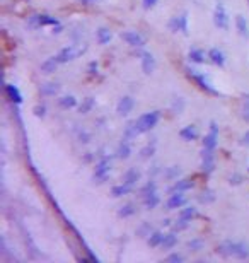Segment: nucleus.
<instances>
[{"label":"nucleus","instance_id":"obj_1","mask_svg":"<svg viewBox=\"0 0 249 263\" xmlns=\"http://www.w3.org/2000/svg\"><path fill=\"white\" fill-rule=\"evenodd\" d=\"M217 251L224 256H232V258H239V260H246V258H249V244L242 243V241H225L217 248Z\"/></svg>","mask_w":249,"mask_h":263},{"label":"nucleus","instance_id":"obj_2","mask_svg":"<svg viewBox=\"0 0 249 263\" xmlns=\"http://www.w3.org/2000/svg\"><path fill=\"white\" fill-rule=\"evenodd\" d=\"M161 120V113L159 111H148V113H143L135 120V125H137V130L138 133H147L151 132L152 128L157 127Z\"/></svg>","mask_w":249,"mask_h":263},{"label":"nucleus","instance_id":"obj_3","mask_svg":"<svg viewBox=\"0 0 249 263\" xmlns=\"http://www.w3.org/2000/svg\"><path fill=\"white\" fill-rule=\"evenodd\" d=\"M214 24L215 28H219L222 31H227L230 26V19H229V12L225 9L224 4H217L214 9Z\"/></svg>","mask_w":249,"mask_h":263},{"label":"nucleus","instance_id":"obj_4","mask_svg":"<svg viewBox=\"0 0 249 263\" xmlns=\"http://www.w3.org/2000/svg\"><path fill=\"white\" fill-rule=\"evenodd\" d=\"M111 173V159L108 155H103L101 159L96 163V169H94V180L96 183H104L108 180Z\"/></svg>","mask_w":249,"mask_h":263},{"label":"nucleus","instance_id":"obj_5","mask_svg":"<svg viewBox=\"0 0 249 263\" xmlns=\"http://www.w3.org/2000/svg\"><path fill=\"white\" fill-rule=\"evenodd\" d=\"M188 75L189 77L193 79L194 82L198 84V87L200 89H203V91L205 92H208V94H214V96H217L219 94V91H217V89L212 86V82L208 81V79L205 77V74H198L196 70H193V69H188Z\"/></svg>","mask_w":249,"mask_h":263},{"label":"nucleus","instance_id":"obj_6","mask_svg":"<svg viewBox=\"0 0 249 263\" xmlns=\"http://www.w3.org/2000/svg\"><path fill=\"white\" fill-rule=\"evenodd\" d=\"M214 169H215L214 150L203 147V150H202V171L205 173V175H210V173H214Z\"/></svg>","mask_w":249,"mask_h":263},{"label":"nucleus","instance_id":"obj_7","mask_svg":"<svg viewBox=\"0 0 249 263\" xmlns=\"http://www.w3.org/2000/svg\"><path fill=\"white\" fill-rule=\"evenodd\" d=\"M217 144H219V125L215 122H210V130H208L205 139H203V147L215 150Z\"/></svg>","mask_w":249,"mask_h":263},{"label":"nucleus","instance_id":"obj_8","mask_svg":"<svg viewBox=\"0 0 249 263\" xmlns=\"http://www.w3.org/2000/svg\"><path fill=\"white\" fill-rule=\"evenodd\" d=\"M80 53H82V50H77L75 46H65L57 53V59L60 64H69V62L75 60L77 55H80Z\"/></svg>","mask_w":249,"mask_h":263},{"label":"nucleus","instance_id":"obj_9","mask_svg":"<svg viewBox=\"0 0 249 263\" xmlns=\"http://www.w3.org/2000/svg\"><path fill=\"white\" fill-rule=\"evenodd\" d=\"M121 39H125L133 48H140L145 44V38L140 33H137V31H125V33H121Z\"/></svg>","mask_w":249,"mask_h":263},{"label":"nucleus","instance_id":"obj_10","mask_svg":"<svg viewBox=\"0 0 249 263\" xmlns=\"http://www.w3.org/2000/svg\"><path fill=\"white\" fill-rule=\"evenodd\" d=\"M186 203V197H184V191H173L171 197L167 198L166 207L167 211H176V208H181Z\"/></svg>","mask_w":249,"mask_h":263},{"label":"nucleus","instance_id":"obj_11","mask_svg":"<svg viewBox=\"0 0 249 263\" xmlns=\"http://www.w3.org/2000/svg\"><path fill=\"white\" fill-rule=\"evenodd\" d=\"M133 106H135L133 97L132 96H123L120 101H118V104H116V113L120 115V117H126V115L132 113Z\"/></svg>","mask_w":249,"mask_h":263},{"label":"nucleus","instance_id":"obj_12","mask_svg":"<svg viewBox=\"0 0 249 263\" xmlns=\"http://www.w3.org/2000/svg\"><path fill=\"white\" fill-rule=\"evenodd\" d=\"M156 59L151 51H143L142 53V70L145 75H151L154 70H156Z\"/></svg>","mask_w":249,"mask_h":263},{"label":"nucleus","instance_id":"obj_13","mask_svg":"<svg viewBox=\"0 0 249 263\" xmlns=\"http://www.w3.org/2000/svg\"><path fill=\"white\" fill-rule=\"evenodd\" d=\"M132 140L128 139H123L120 142V145H118L116 149V157L118 159H128L130 155H132V144H130Z\"/></svg>","mask_w":249,"mask_h":263},{"label":"nucleus","instance_id":"obj_14","mask_svg":"<svg viewBox=\"0 0 249 263\" xmlns=\"http://www.w3.org/2000/svg\"><path fill=\"white\" fill-rule=\"evenodd\" d=\"M208 60L217 67H224L225 65V53L222 51L220 48H212V50L208 51Z\"/></svg>","mask_w":249,"mask_h":263},{"label":"nucleus","instance_id":"obj_15","mask_svg":"<svg viewBox=\"0 0 249 263\" xmlns=\"http://www.w3.org/2000/svg\"><path fill=\"white\" fill-rule=\"evenodd\" d=\"M140 181V171L138 169H135V168H130V169H126L125 171V175H123V183L125 185H128V186H137V183Z\"/></svg>","mask_w":249,"mask_h":263},{"label":"nucleus","instance_id":"obj_16","mask_svg":"<svg viewBox=\"0 0 249 263\" xmlns=\"http://www.w3.org/2000/svg\"><path fill=\"white\" fill-rule=\"evenodd\" d=\"M179 137L183 139L184 142H193L198 139V128L194 125H186L184 128H181L179 132Z\"/></svg>","mask_w":249,"mask_h":263},{"label":"nucleus","instance_id":"obj_17","mask_svg":"<svg viewBox=\"0 0 249 263\" xmlns=\"http://www.w3.org/2000/svg\"><path fill=\"white\" fill-rule=\"evenodd\" d=\"M193 186H194V181L189 180V178H183V180H176L174 185L171 186V193H173V191H188V190H191Z\"/></svg>","mask_w":249,"mask_h":263},{"label":"nucleus","instance_id":"obj_18","mask_svg":"<svg viewBox=\"0 0 249 263\" xmlns=\"http://www.w3.org/2000/svg\"><path fill=\"white\" fill-rule=\"evenodd\" d=\"M188 59L191 64H203V62L208 59V53L203 51L202 48H193V50H189L188 53Z\"/></svg>","mask_w":249,"mask_h":263},{"label":"nucleus","instance_id":"obj_19","mask_svg":"<svg viewBox=\"0 0 249 263\" xmlns=\"http://www.w3.org/2000/svg\"><path fill=\"white\" fill-rule=\"evenodd\" d=\"M6 94H7L9 99H11L12 102H16V104H21V102H22L21 91L17 89V86H14V84H7V86H6Z\"/></svg>","mask_w":249,"mask_h":263},{"label":"nucleus","instance_id":"obj_20","mask_svg":"<svg viewBox=\"0 0 249 263\" xmlns=\"http://www.w3.org/2000/svg\"><path fill=\"white\" fill-rule=\"evenodd\" d=\"M235 28H237V33L241 34L242 38H249V24L244 16L235 17Z\"/></svg>","mask_w":249,"mask_h":263},{"label":"nucleus","instance_id":"obj_21","mask_svg":"<svg viewBox=\"0 0 249 263\" xmlns=\"http://www.w3.org/2000/svg\"><path fill=\"white\" fill-rule=\"evenodd\" d=\"M58 64H60V62H58V59H57V55L55 57H49V59H46L41 64V70L44 74H53L57 70V67H58Z\"/></svg>","mask_w":249,"mask_h":263},{"label":"nucleus","instance_id":"obj_22","mask_svg":"<svg viewBox=\"0 0 249 263\" xmlns=\"http://www.w3.org/2000/svg\"><path fill=\"white\" fill-rule=\"evenodd\" d=\"M164 233L162 231H152V234L148 236L147 238V243H148V246H152V248H157V246H161L162 241H164Z\"/></svg>","mask_w":249,"mask_h":263},{"label":"nucleus","instance_id":"obj_23","mask_svg":"<svg viewBox=\"0 0 249 263\" xmlns=\"http://www.w3.org/2000/svg\"><path fill=\"white\" fill-rule=\"evenodd\" d=\"M159 202H161V198H159V195H157V191L148 193V195H143V205H145V208H148V211L156 208L157 205H159Z\"/></svg>","mask_w":249,"mask_h":263},{"label":"nucleus","instance_id":"obj_24","mask_svg":"<svg viewBox=\"0 0 249 263\" xmlns=\"http://www.w3.org/2000/svg\"><path fill=\"white\" fill-rule=\"evenodd\" d=\"M132 190H133L132 186H128V185H125V183H121V185L113 186V188H111V195L115 198H120V197H125V195H128Z\"/></svg>","mask_w":249,"mask_h":263},{"label":"nucleus","instance_id":"obj_25","mask_svg":"<svg viewBox=\"0 0 249 263\" xmlns=\"http://www.w3.org/2000/svg\"><path fill=\"white\" fill-rule=\"evenodd\" d=\"M58 91H60V86H58L57 82H46L39 87V92H41L43 96H55Z\"/></svg>","mask_w":249,"mask_h":263},{"label":"nucleus","instance_id":"obj_26","mask_svg":"<svg viewBox=\"0 0 249 263\" xmlns=\"http://www.w3.org/2000/svg\"><path fill=\"white\" fill-rule=\"evenodd\" d=\"M94 106H96V99H94L92 96L85 97V99H82V102L79 104V113L87 115V113H90V111H92Z\"/></svg>","mask_w":249,"mask_h":263},{"label":"nucleus","instance_id":"obj_27","mask_svg":"<svg viewBox=\"0 0 249 263\" xmlns=\"http://www.w3.org/2000/svg\"><path fill=\"white\" fill-rule=\"evenodd\" d=\"M162 175H164L166 180H169V181H176L178 178L181 176V168L179 166H169V168H166L164 171H162Z\"/></svg>","mask_w":249,"mask_h":263},{"label":"nucleus","instance_id":"obj_28","mask_svg":"<svg viewBox=\"0 0 249 263\" xmlns=\"http://www.w3.org/2000/svg\"><path fill=\"white\" fill-rule=\"evenodd\" d=\"M178 244V234L176 233H167L164 236V241H162L161 248L162 249H173Z\"/></svg>","mask_w":249,"mask_h":263},{"label":"nucleus","instance_id":"obj_29","mask_svg":"<svg viewBox=\"0 0 249 263\" xmlns=\"http://www.w3.org/2000/svg\"><path fill=\"white\" fill-rule=\"evenodd\" d=\"M58 104H60V108L63 110H70V108H75L77 106V97L75 96H62L60 99H58Z\"/></svg>","mask_w":249,"mask_h":263},{"label":"nucleus","instance_id":"obj_30","mask_svg":"<svg viewBox=\"0 0 249 263\" xmlns=\"http://www.w3.org/2000/svg\"><path fill=\"white\" fill-rule=\"evenodd\" d=\"M57 24H60V21L55 19L53 16L38 14V28H41V26H57Z\"/></svg>","mask_w":249,"mask_h":263},{"label":"nucleus","instance_id":"obj_31","mask_svg":"<svg viewBox=\"0 0 249 263\" xmlns=\"http://www.w3.org/2000/svg\"><path fill=\"white\" fill-rule=\"evenodd\" d=\"M113 33L108 28H99L97 29V43L99 44H108L111 41Z\"/></svg>","mask_w":249,"mask_h":263},{"label":"nucleus","instance_id":"obj_32","mask_svg":"<svg viewBox=\"0 0 249 263\" xmlns=\"http://www.w3.org/2000/svg\"><path fill=\"white\" fill-rule=\"evenodd\" d=\"M140 135L138 130H137V125H135V122H130L126 123L125 127V132H123V139H128V140H133L135 137Z\"/></svg>","mask_w":249,"mask_h":263},{"label":"nucleus","instance_id":"obj_33","mask_svg":"<svg viewBox=\"0 0 249 263\" xmlns=\"http://www.w3.org/2000/svg\"><path fill=\"white\" fill-rule=\"evenodd\" d=\"M152 226H151V222H142L138 227H137V236L138 238H148V236L152 234Z\"/></svg>","mask_w":249,"mask_h":263},{"label":"nucleus","instance_id":"obj_34","mask_svg":"<svg viewBox=\"0 0 249 263\" xmlns=\"http://www.w3.org/2000/svg\"><path fill=\"white\" fill-rule=\"evenodd\" d=\"M154 154H156V140L148 142V144L140 150V157L142 159H151Z\"/></svg>","mask_w":249,"mask_h":263},{"label":"nucleus","instance_id":"obj_35","mask_svg":"<svg viewBox=\"0 0 249 263\" xmlns=\"http://www.w3.org/2000/svg\"><path fill=\"white\" fill-rule=\"evenodd\" d=\"M135 214V205L133 203H125L121 205L120 208H118V216L123 217V219H126V217H132Z\"/></svg>","mask_w":249,"mask_h":263},{"label":"nucleus","instance_id":"obj_36","mask_svg":"<svg viewBox=\"0 0 249 263\" xmlns=\"http://www.w3.org/2000/svg\"><path fill=\"white\" fill-rule=\"evenodd\" d=\"M179 217H183V219H186V221L191 222L194 217H196V208H194V207H184V208H181Z\"/></svg>","mask_w":249,"mask_h":263},{"label":"nucleus","instance_id":"obj_37","mask_svg":"<svg viewBox=\"0 0 249 263\" xmlns=\"http://www.w3.org/2000/svg\"><path fill=\"white\" fill-rule=\"evenodd\" d=\"M198 200H200V203H212L215 200V193L214 190H205L200 193V197H198Z\"/></svg>","mask_w":249,"mask_h":263},{"label":"nucleus","instance_id":"obj_38","mask_svg":"<svg viewBox=\"0 0 249 263\" xmlns=\"http://www.w3.org/2000/svg\"><path fill=\"white\" fill-rule=\"evenodd\" d=\"M241 117L244 122L249 123V96H246L241 102Z\"/></svg>","mask_w":249,"mask_h":263},{"label":"nucleus","instance_id":"obj_39","mask_svg":"<svg viewBox=\"0 0 249 263\" xmlns=\"http://www.w3.org/2000/svg\"><path fill=\"white\" fill-rule=\"evenodd\" d=\"M154 191H157V185L154 180H148L145 185L142 186V197L143 195H148V193H154Z\"/></svg>","mask_w":249,"mask_h":263},{"label":"nucleus","instance_id":"obj_40","mask_svg":"<svg viewBox=\"0 0 249 263\" xmlns=\"http://www.w3.org/2000/svg\"><path fill=\"white\" fill-rule=\"evenodd\" d=\"M179 24H181V34H188V12L179 14Z\"/></svg>","mask_w":249,"mask_h":263},{"label":"nucleus","instance_id":"obj_41","mask_svg":"<svg viewBox=\"0 0 249 263\" xmlns=\"http://www.w3.org/2000/svg\"><path fill=\"white\" fill-rule=\"evenodd\" d=\"M169 29H171V33H181L179 16H174V17H171V21H169Z\"/></svg>","mask_w":249,"mask_h":263},{"label":"nucleus","instance_id":"obj_42","mask_svg":"<svg viewBox=\"0 0 249 263\" xmlns=\"http://www.w3.org/2000/svg\"><path fill=\"white\" fill-rule=\"evenodd\" d=\"M205 246V243L202 241V239H191V241H188V248L191 249V251H200Z\"/></svg>","mask_w":249,"mask_h":263},{"label":"nucleus","instance_id":"obj_43","mask_svg":"<svg viewBox=\"0 0 249 263\" xmlns=\"http://www.w3.org/2000/svg\"><path fill=\"white\" fill-rule=\"evenodd\" d=\"M183 110H184V99H181V97H176L174 102H173V111L174 113H183Z\"/></svg>","mask_w":249,"mask_h":263},{"label":"nucleus","instance_id":"obj_44","mask_svg":"<svg viewBox=\"0 0 249 263\" xmlns=\"http://www.w3.org/2000/svg\"><path fill=\"white\" fill-rule=\"evenodd\" d=\"M33 113L38 118H43L44 115H46V106H44V104H36L34 108H33Z\"/></svg>","mask_w":249,"mask_h":263},{"label":"nucleus","instance_id":"obj_45","mask_svg":"<svg viewBox=\"0 0 249 263\" xmlns=\"http://www.w3.org/2000/svg\"><path fill=\"white\" fill-rule=\"evenodd\" d=\"M188 226H189V221L183 219V217H179V219L176 221V224H174V229H176V231H184Z\"/></svg>","mask_w":249,"mask_h":263},{"label":"nucleus","instance_id":"obj_46","mask_svg":"<svg viewBox=\"0 0 249 263\" xmlns=\"http://www.w3.org/2000/svg\"><path fill=\"white\" fill-rule=\"evenodd\" d=\"M229 183L230 185H241L242 183V176L239 173H234L232 176H229Z\"/></svg>","mask_w":249,"mask_h":263},{"label":"nucleus","instance_id":"obj_47","mask_svg":"<svg viewBox=\"0 0 249 263\" xmlns=\"http://www.w3.org/2000/svg\"><path fill=\"white\" fill-rule=\"evenodd\" d=\"M167 261L169 263H181L183 261V255H179V253H173V255L167 256Z\"/></svg>","mask_w":249,"mask_h":263},{"label":"nucleus","instance_id":"obj_48","mask_svg":"<svg viewBox=\"0 0 249 263\" xmlns=\"http://www.w3.org/2000/svg\"><path fill=\"white\" fill-rule=\"evenodd\" d=\"M97 70H99L97 62H90V64L87 65V72H89L90 75H96V74H97Z\"/></svg>","mask_w":249,"mask_h":263},{"label":"nucleus","instance_id":"obj_49","mask_svg":"<svg viewBox=\"0 0 249 263\" xmlns=\"http://www.w3.org/2000/svg\"><path fill=\"white\" fill-rule=\"evenodd\" d=\"M157 2H159V0H143V9H147V11H148V9H154V7H156L157 6Z\"/></svg>","mask_w":249,"mask_h":263},{"label":"nucleus","instance_id":"obj_50","mask_svg":"<svg viewBox=\"0 0 249 263\" xmlns=\"http://www.w3.org/2000/svg\"><path fill=\"white\" fill-rule=\"evenodd\" d=\"M79 140L82 142V144H87V142H90V135L87 132H80L79 133Z\"/></svg>","mask_w":249,"mask_h":263},{"label":"nucleus","instance_id":"obj_51","mask_svg":"<svg viewBox=\"0 0 249 263\" xmlns=\"http://www.w3.org/2000/svg\"><path fill=\"white\" fill-rule=\"evenodd\" d=\"M241 145L249 147V130L242 133V137H241Z\"/></svg>","mask_w":249,"mask_h":263},{"label":"nucleus","instance_id":"obj_52","mask_svg":"<svg viewBox=\"0 0 249 263\" xmlns=\"http://www.w3.org/2000/svg\"><path fill=\"white\" fill-rule=\"evenodd\" d=\"M157 173H161V169H159V166H157V164H156V166H152V171H151V169H148V176H154V175H157Z\"/></svg>","mask_w":249,"mask_h":263},{"label":"nucleus","instance_id":"obj_53","mask_svg":"<svg viewBox=\"0 0 249 263\" xmlns=\"http://www.w3.org/2000/svg\"><path fill=\"white\" fill-rule=\"evenodd\" d=\"M90 159H92V155H90V152H87V155H85V159H84V161H85V163H89Z\"/></svg>","mask_w":249,"mask_h":263},{"label":"nucleus","instance_id":"obj_54","mask_svg":"<svg viewBox=\"0 0 249 263\" xmlns=\"http://www.w3.org/2000/svg\"><path fill=\"white\" fill-rule=\"evenodd\" d=\"M82 4H92V2H96V0H80Z\"/></svg>","mask_w":249,"mask_h":263},{"label":"nucleus","instance_id":"obj_55","mask_svg":"<svg viewBox=\"0 0 249 263\" xmlns=\"http://www.w3.org/2000/svg\"><path fill=\"white\" fill-rule=\"evenodd\" d=\"M247 2H249V0H247Z\"/></svg>","mask_w":249,"mask_h":263}]
</instances>
